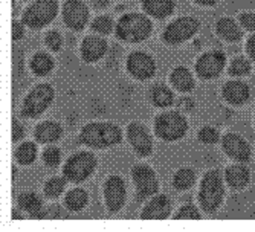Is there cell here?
I'll return each instance as SVG.
<instances>
[{
  "mask_svg": "<svg viewBox=\"0 0 255 232\" xmlns=\"http://www.w3.org/2000/svg\"><path fill=\"white\" fill-rule=\"evenodd\" d=\"M142 8L154 18H165L173 14L176 3L174 0H142Z\"/></svg>",
  "mask_w": 255,
  "mask_h": 232,
  "instance_id": "19",
  "label": "cell"
},
{
  "mask_svg": "<svg viewBox=\"0 0 255 232\" xmlns=\"http://www.w3.org/2000/svg\"><path fill=\"white\" fill-rule=\"evenodd\" d=\"M194 180H196V174L191 168H180L176 174H174V179H173V185L174 188L180 190V191H185L191 188L194 185Z\"/></svg>",
  "mask_w": 255,
  "mask_h": 232,
  "instance_id": "29",
  "label": "cell"
},
{
  "mask_svg": "<svg viewBox=\"0 0 255 232\" xmlns=\"http://www.w3.org/2000/svg\"><path fill=\"white\" fill-rule=\"evenodd\" d=\"M127 191L126 183L120 176H110L104 183V199L107 210L115 214L118 213L126 203Z\"/></svg>",
  "mask_w": 255,
  "mask_h": 232,
  "instance_id": "10",
  "label": "cell"
},
{
  "mask_svg": "<svg viewBox=\"0 0 255 232\" xmlns=\"http://www.w3.org/2000/svg\"><path fill=\"white\" fill-rule=\"evenodd\" d=\"M174 219H182V220L183 219L185 220L193 219V220H199L200 219V213H199V210L194 205H185V206H182L180 210L177 211Z\"/></svg>",
  "mask_w": 255,
  "mask_h": 232,
  "instance_id": "35",
  "label": "cell"
},
{
  "mask_svg": "<svg viewBox=\"0 0 255 232\" xmlns=\"http://www.w3.org/2000/svg\"><path fill=\"white\" fill-rule=\"evenodd\" d=\"M193 2L199 3V5H203V6H213L216 5L219 0H193Z\"/></svg>",
  "mask_w": 255,
  "mask_h": 232,
  "instance_id": "42",
  "label": "cell"
},
{
  "mask_svg": "<svg viewBox=\"0 0 255 232\" xmlns=\"http://www.w3.org/2000/svg\"><path fill=\"white\" fill-rule=\"evenodd\" d=\"M23 34H25V29H23V25L18 23L17 20L12 21V40L18 41L20 38H23Z\"/></svg>",
  "mask_w": 255,
  "mask_h": 232,
  "instance_id": "39",
  "label": "cell"
},
{
  "mask_svg": "<svg viewBox=\"0 0 255 232\" xmlns=\"http://www.w3.org/2000/svg\"><path fill=\"white\" fill-rule=\"evenodd\" d=\"M44 43L48 44V48L54 52H58L61 49V44H63V40H61V35L57 32V31H49L44 37Z\"/></svg>",
  "mask_w": 255,
  "mask_h": 232,
  "instance_id": "36",
  "label": "cell"
},
{
  "mask_svg": "<svg viewBox=\"0 0 255 232\" xmlns=\"http://www.w3.org/2000/svg\"><path fill=\"white\" fill-rule=\"evenodd\" d=\"M87 2L92 5V8H95V9H103L109 5L110 0H87Z\"/></svg>",
  "mask_w": 255,
  "mask_h": 232,
  "instance_id": "41",
  "label": "cell"
},
{
  "mask_svg": "<svg viewBox=\"0 0 255 232\" xmlns=\"http://www.w3.org/2000/svg\"><path fill=\"white\" fill-rule=\"evenodd\" d=\"M87 193L81 188H75L72 191H69L66 199H64V203L67 206V210L69 211H72V213H78L81 211L83 208L86 206L87 203Z\"/></svg>",
  "mask_w": 255,
  "mask_h": 232,
  "instance_id": "26",
  "label": "cell"
},
{
  "mask_svg": "<svg viewBox=\"0 0 255 232\" xmlns=\"http://www.w3.org/2000/svg\"><path fill=\"white\" fill-rule=\"evenodd\" d=\"M127 71L133 78L144 81V80H150L154 75L156 64H154V60L148 54L133 52L130 54L127 60Z\"/></svg>",
  "mask_w": 255,
  "mask_h": 232,
  "instance_id": "13",
  "label": "cell"
},
{
  "mask_svg": "<svg viewBox=\"0 0 255 232\" xmlns=\"http://www.w3.org/2000/svg\"><path fill=\"white\" fill-rule=\"evenodd\" d=\"M127 139L134 153L141 157H147L153 151V141L148 131L139 124H130L127 128Z\"/></svg>",
  "mask_w": 255,
  "mask_h": 232,
  "instance_id": "14",
  "label": "cell"
},
{
  "mask_svg": "<svg viewBox=\"0 0 255 232\" xmlns=\"http://www.w3.org/2000/svg\"><path fill=\"white\" fill-rule=\"evenodd\" d=\"M251 97L249 86L243 81H229L223 87V98L233 106L245 104Z\"/></svg>",
  "mask_w": 255,
  "mask_h": 232,
  "instance_id": "18",
  "label": "cell"
},
{
  "mask_svg": "<svg viewBox=\"0 0 255 232\" xmlns=\"http://www.w3.org/2000/svg\"><path fill=\"white\" fill-rule=\"evenodd\" d=\"M17 203L18 206L21 208L23 211H26L28 214H31L32 217L35 219H40L43 217V205H41V199L35 194V193H23L18 196L17 199Z\"/></svg>",
  "mask_w": 255,
  "mask_h": 232,
  "instance_id": "22",
  "label": "cell"
},
{
  "mask_svg": "<svg viewBox=\"0 0 255 232\" xmlns=\"http://www.w3.org/2000/svg\"><path fill=\"white\" fill-rule=\"evenodd\" d=\"M61 125L54 121H44L35 128V139L40 144H52L61 137Z\"/></svg>",
  "mask_w": 255,
  "mask_h": 232,
  "instance_id": "20",
  "label": "cell"
},
{
  "mask_svg": "<svg viewBox=\"0 0 255 232\" xmlns=\"http://www.w3.org/2000/svg\"><path fill=\"white\" fill-rule=\"evenodd\" d=\"M63 20L72 31H81L87 25L89 8L83 0H67L63 6Z\"/></svg>",
  "mask_w": 255,
  "mask_h": 232,
  "instance_id": "12",
  "label": "cell"
},
{
  "mask_svg": "<svg viewBox=\"0 0 255 232\" xmlns=\"http://www.w3.org/2000/svg\"><path fill=\"white\" fill-rule=\"evenodd\" d=\"M223 150L229 157L239 162H248L251 159V147L245 139L236 133H226L223 136Z\"/></svg>",
  "mask_w": 255,
  "mask_h": 232,
  "instance_id": "15",
  "label": "cell"
},
{
  "mask_svg": "<svg viewBox=\"0 0 255 232\" xmlns=\"http://www.w3.org/2000/svg\"><path fill=\"white\" fill-rule=\"evenodd\" d=\"M240 23L242 26L248 31H255V14L252 12H246L240 15Z\"/></svg>",
  "mask_w": 255,
  "mask_h": 232,
  "instance_id": "37",
  "label": "cell"
},
{
  "mask_svg": "<svg viewBox=\"0 0 255 232\" xmlns=\"http://www.w3.org/2000/svg\"><path fill=\"white\" fill-rule=\"evenodd\" d=\"M188 130V122L183 116L177 112H167L162 113L156 118L154 131L156 134L167 142L179 141L185 136Z\"/></svg>",
  "mask_w": 255,
  "mask_h": 232,
  "instance_id": "5",
  "label": "cell"
},
{
  "mask_svg": "<svg viewBox=\"0 0 255 232\" xmlns=\"http://www.w3.org/2000/svg\"><path fill=\"white\" fill-rule=\"evenodd\" d=\"M251 71V63L243 58V57H239L236 58L233 63L229 66V75L233 77H243V75H248Z\"/></svg>",
  "mask_w": 255,
  "mask_h": 232,
  "instance_id": "32",
  "label": "cell"
},
{
  "mask_svg": "<svg viewBox=\"0 0 255 232\" xmlns=\"http://www.w3.org/2000/svg\"><path fill=\"white\" fill-rule=\"evenodd\" d=\"M133 182L137 190V199L144 200L150 196H154L159 191V183L154 171L148 165H136L131 171Z\"/></svg>",
  "mask_w": 255,
  "mask_h": 232,
  "instance_id": "9",
  "label": "cell"
},
{
  "mask_svg": "<svg viewBox=\"0 0 255 232\" xmlns=\"http://www.w3.org/2000/svg\"><path fill=\"white\" fill-rule=\"evenodd\" d=\"M61 160V153L58 148L55 147H49L43 151V162L46 164V167H51V168H55Z\"/></svg>",
  "mask_w": 255,
  "mask_h": 232,
  "instance_id": "33",
  "label": "cell"
},
{
  "mask_svg": "<svg viewBox=\"0 0 255 232\" xmlns=\"http://www.w3.org/2000/svg\"><path fill=\"white\" fill-rule=\"evenodd\" d=\"M31 69L37 77H44L54 69V60L48 54L37 52L31 60Z\"/></svg>",
  "mask_w": 255,
  "mask_h": 232,
  "instance_id": "25",
  "label": "cell"
},
{
  "mask_svg": "<svg viewBox=\"0 0 255 232\" xmlns=\"http://www.w3.org/2000/svg\"><path fill=\"white\" fill-rule=\"evenodd\" d=\"M95 167H97L95 156L89 151H81V153L74 154L66 162V165L63 168V174L69 182L80 183L94 173Z\"/></svg>",
  "mask_w": 255,
  "mask_h": 232,
  "instance_id": "7",
  "label": "cell"
},
{
  "mask_svg": "<svg viewBox=\"0 0 255 232\" xmlns=\"http://www.w3.org/2000/svg\"><path fill=\"white\" fill-rule=\"evenodd\" d=\"M55 92L49 84H38L35 86L23 101L21 115L25 118H38V116L51 106L54 101Z\"/></svg>",
  "mask_w": 255,
  "mask_h": 232,
  "instance_id": "6",
  "label": "cell"
},
{
  "mask_svg": "<svg viewBox=\"0 0 255 232\" xmlns=\"http://www.w3.org/2000/svg\"><path fill=\"white\" fill-rule=\"evenodd\" d=\"M64 187H66V180L64 179L57 177V176L51 177L44 185V194L48 199H57L64 191Z\"/></svg>",
  "mask_w": 255,
  "mask_h": 232,
  "instance_id": "30",
  "label": "cell"
},
{
  "mask_svg": "<svg viewBox=\"0 0 255 232\" xmlns=\"http://www.w3.org/2000/svg\"><path fill=\"white\" fill-rule=\"evenodd\" d=\"M219 131L213 127H203L200 128L199 131V139H200V142L203 144H208V145H211V144H216L219 141Z\"/></svg>",
  "mask_w": 255,
  "mask_h": 232,
  "instance_id": "34",
  "label": "cell"
},
{
  "mask_svg": "<svg viewBox=\"0 0 255 232\" xmlns=\"http://www.w3.org/2000/svg\"><path fill=\"white\" fill-rule=\"evenodd\" d=\"M37 157V147L32 142H23L15 150V160L20 165H31Z\"/></svg>",
  "mask_w": 255,
  "mask_h": 232,
  "instance_id": "28",
  "label": "cell"
},
{
  "mask_svg": "<svg viewBox=\"0 0 255 232\" xmlns=\"http://www.w3.org/2000/svg\"><path fill=\"white\" fill-rule=\"evenodd\" d=\"M246 51H248L251 60L255 61V35H251V37H249L248 44H246Z\"/></svg>",
  "mask_w": 255,
  "mask_h": 232,
  "instance_id": "40",
  "label": "cell"
},
{
  "mask_svg": "<svg viewBox=\"0 0 255 232\" xmlns=\"http://www.w3.org/2000/svg\"><path fill=\"white\" fill-rule=\"evenodd\" d=\"M121 128L110 122H92L83 127L80 142L90 148H107L121 142Z\"/></svg>",
  "mask_w": 255,
  "mask_h": 232,
  "instance_id": "1",
  "label": "cell"
},
{
  "mask_svg": "<svg viewBox=\"0 0 255 232\" xmlns=\"http://www.w3.org/2000/svg\"><path fill=\"white\" fill-rule=\"evenodd\" d=\"M251 173L245 165H231L226 170V182L233 190H243L249 183Z\"/></svg>",
  "mask_w": 255,
  "mask_h": 232,
  "instance_id": "21",
  "label": "cell"
},
{
  "mask_svg": "<svg viewBox=\"0 0 255 232\" xmlns=\"http://www.w3.org/2000/svg\"><path fill=\"white\" fill-rule=\"evenodd\" d=\"M199 21L194 17H180L165 28L162 38L168 44H180L190 40L199 31Z\"/></svg>",
  "mask_w": 255,
  "mask_h": 232,
  "instance_id": "8",
  "label": "cell"
},
{
  "mask_svg": "<svg viewBox=\"0 0 255 232\" xmlns=\"http://www.w3.org/2000/svg\"><path fill=\"white\" fill-rule=\"evenodd\" d=\"M151 20L144 14H126L117 25V35L126 43H141L151 34Z\"/></svg>",
  "mask_w": 255,
  "mask_h": 232,
  "instance_id": "2",
  "label": "cell"
},
{
  "mask_svg": "<svg viewBox=\"0 0 255 232\" xmlns=\"http://www.w3.org/2000/svg\"><path fill=\"white\" fill-rule=\"evenodd\" d=\"M92 29L95 32L101 34V35H109L113 31V20L109 15H101L97 17L94 21H92Z\"/></svg>",
  "mask_w": 255,
  "mask_h": 232,
  "instance_id": "31",
  "label": "cell"
},
{
  "mask_svg": "<svg viewBox=\"0 0 255 232\" xmlns=\"http://www.w3.org/2000/svg\"><path fill=\"white\" fill-rule=\"evenodd\" d=\"M171 83L179 92H191L194 89V80L187 67H176L171 74Z\"/></svg>",
  "mask_w": 255,
  "mask_h": 232,
  "instance_id": "24",
  "label": "cell"
},
{
  "mask_svg": "<svg viewBox=\"0 0 255 232\" xmlns=\"http://www.w3.org/2000/svg\"><path fill=\"white\" fill-rule=\"evenodd\" d=\"M151 101L156 107H160V109L170 107L174 101L173 92L165 86H156L151 90Z\"/></svg>",
  "mask_w": 255,
  "mask_h": 232,
  "instance_id": "27",
  "label": "cell"
},
{
  "mask_svg": "<svg viewBox=\"0 0 255 232\" xmlns=\"http://www.w3.org/2000/svg\"><path fill=\"white\" fill-rule=\"evenodd\" d=\"M107 52V41L100 35H89L81 43V57L87 63L101 60Z\"/></svg>",
  "mask_w": 255,
  "mask_h": 232,
  "instance_id": "16",
  "label": "cell"
},
{
  "mask_svg": "<svg viewBox=\"0 0 255 232\" xmlns=\"http://www.w3.org/2000/svg\"><path fill=\"white\" fill-rule=\"evenodd\" d=\"M226 57L222 51H213L203 54L196 63V72L203 80L217 78L225 69Z\"/></svg>",
  "mask_w": 255,
  "mask_h": 232,
  "instance_id": "11",
  "label": "cell"
},
{
  "mask_svg": "<svg viewBox=\"0 0 255 232\" xmlns=\"http://www.w3.org/2000/svg\"><path fill=\"white\" fill-rule=\"evenodd\" d=\"M58 0H35L23 12V23L31 29H41L57 17Z\"/></svg>",
  "mask_w": 255,
  "mask_h": 232,
  "instance_id": "4",
  "label": "cell"
},
{
  "mask_svg": "<svg viewBox=\"0 0 255 232\" xmlns=\"http://www.w3.org/2000/svg\"><path fill=\"white\" fill-rule=\"evenodd\" d=\"M171 213V203L167 196H156L150 200L141 213V217L145 220H164Z\"/></svg>",
  "mask_w": 255,
  "mask_h": 232,
  "instance_id": "17",
  "label": "cell"
},
{
  "mask_svg": "<svg viewBox=\"0 0 255 232\" xmlns=\"http://www.w3.org/2000/svg\"><path fill=\"white\" fill-rule=\"evenodd\" d=\"M23 134H25V131H23V125L17 119H14L12 121V141L18 142L20 139L23 137Z\"/></svg>",
  "mask_w": 255,
  "mask_h": 232,
  "instance_id": "38",
  "label": "cell"
},
{
  "mask_svg": "<svg viewBox=\"0 0 255 232\" xmlns=\"http://www.w3.org/2000/svg\"><path fill=\"white\" fill-rule=\"evenodd\" d=\"M216 29L219 32V35L222 38H225L226 41H231V43H234V41H239L243 35L242 29L239 28L237 23L233 20V18H220L217 21V25H216Z\"/></svg>",
  "mask_w": 255,
  "mask_h": 232,
  "instance_id": "23",
  "label": "cell"
},
{
  "mask_svg": "<svg viewBox=\"0 0 255 232\" xmlns=\"http://www.w3.org/2000/svg\"><path fill=\"white\" fill-rule=\"evenodd\" d=\"M225 188H223V179L217 170L208 171L200 183L199 190V202L202 210L206 214H213L217 211V208L223 202Z\"/></svg>",
  "mask_w": 255,
  "mask_h": 232,
  "instance_id": "3",
  "label": "cell"
}]
</instances>
